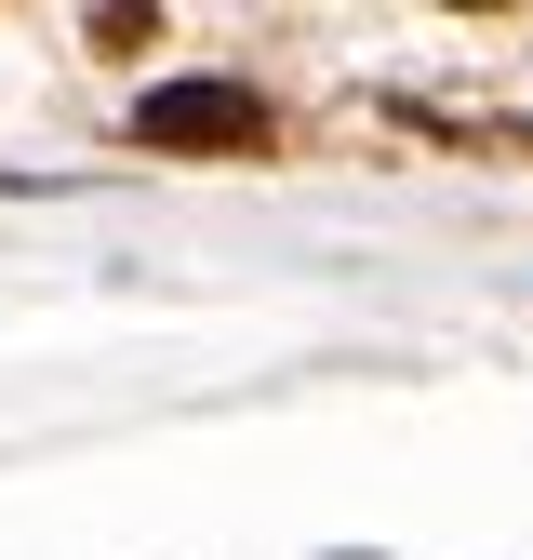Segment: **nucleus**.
<instances>
[{
  "label": "nucleus",
  "instance_id": "obj_1",
  "mask_svg": "<svg viewBox=\"0 0 533 560\" xmlns=\"http://www.w3.org/2000/svg\"><path fill=\"white\" fill-rule=\"evenodd\" d=\"M133 148L240 161V148H266V94H253V81H161L147 107H133Z\"/></svg>",
  "mask_w": 533,
  "mask_h": 560
},
{
  "label": "nucleus",
  "instance_id": "obj_2",
  "mask_svg": "<svg viewBox=\"0 0 533 560\" xmlns=\"http://www.w3.org/2000/svg\"><path fill=\"white\" fill-rule=\"evenodd\" d=\"M466 14H494V0H466Z\"/></svg>",
  "mask_w": 533,
  "mask_h": 560
}]
</instances>
